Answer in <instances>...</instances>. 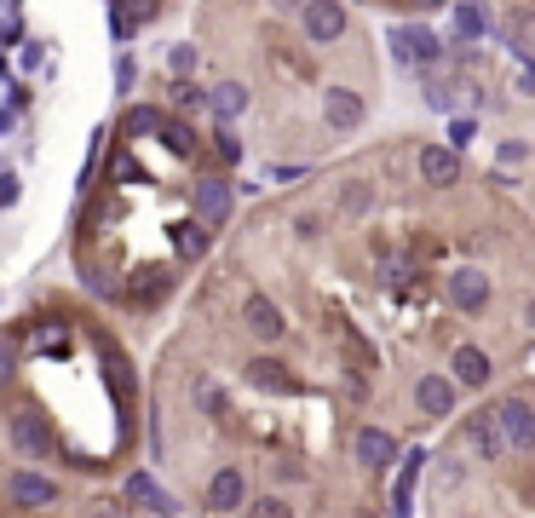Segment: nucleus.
Listing matches in <instances>:
<instances>
[{
	"label": "nucleus",
	"mask_w": 535,
	"mask_h": 518,
	"mask_svg": "<svg viewBox=\"0 0 535 518\" xmlns=\"http://www.w3.org/2000/svg\"><path fill=\"white\" fill-rule=\"evenodd\" d=\"M12 375V340H0V380Z\"/></svg>",
	"instance_id": "obj_33"
},
{
	"label": "nucleus",
	"mask_w": 535,
	"mask_h": 518,
	"mask_svg": "<svg viewBox=\"0 0 535 518\" xmlns=\"http://www.w3.org/2000/svg\"><path fill=\"white\" fill-rule=\"evenodd\" d=\"M167 231H173V248H179V259H202L208 254V225H202V219H179V225H167Z\"/></svg>",
	"instance_id": "obj_19"
},
{
	"label": "nucleus",
	"mask_w": 535,
	"mask_h": 518,
	"mask_svg": "<svg viewBox=\"0 0 535 518\" xmlns=\"http://www.w3.org/2000/svg\"><path fill=\"white\" fill-rule=\"evenodd\" d=\"M242 472L236 467H225V472H213V484H208V507L213 513H231V507H242Z\"/></svg>",
	"instance_id": "obj_18"
},
{
	"label": "nucleus",
	"mask_w": 535,
	"mask_h": 518,
	"mask_svg": "<svg viewBox=\"0 0 535 518\" xmlns=\"http://www.w3.org/2000/svg\"><path fill=\"white\" fill-rule=\"evenodd\" d=\"M150 18H156V0H121L116 12H110V29H116V41H127V35H139Z\"/></svg>",
	"instance_id": "obj_17"
},
{
	"label": "nucleus",
	"mask_w": 535,
	"mask_h": 518,
	"mask_svg": "<svg viewBox=\"0 0 535 518\" xmlns=\"http://www.w3.org/2000/svg\"><path fill=\"white\" fill-rule=\"evenodd\" d=\"M208 110L213 116H225V121H236L242 110H248V87H242V81H219V87L208 93Z\"/></svg>",
	"instance_id": "obj_21"
},
{
	"label": "nucleus",
	"mask_w": 535,
	"mask_h": 518,
	"mask_svg": "<svg viewBox=\"0 0 535 518\" xmlns=\"http://www.w3.org/2000/svg\"><path fill=\"white\" fill-rule=\"evenodd\" d=\"M173 70H179V75L196 70V47H173Z\"/></svg>",
	"instance_id": "obj_31"
},
{
	"label": "nucleus",
	"mask_w": 535,
	"mask_h": 518,
	"mask_svg": "<svg viewBox=\"0 0 535 518\" xmlns=\"http://www.w3.org/2000/svg\"><path fill=\"white\" fill-rule=\"evenodd\" d=\"M121 495L133 501V507H144V513H156V518H173L179 513V501L150 478V472H127V484H121Z\"/></svg>",
	"instance_id": "obj_4"
},
{
	"label": "nucleus",
	"mask_w": 535,
	"mask_h": 518,
	"mask_svg": "<svg viewBox=\"0 0 535 518\" xmlns=\"http://www.w3.org/2000/svg\"><path fill=\"white\" fill-rule=\"evenodd\" d=\"M340 208L363 213V208H369V185H346V190H340Z\"/></svg>",
	"instance_id": "obj_28"
},
{
	"label": "nucleus",
	"mask_w": 535,
	"mask_h": 518,
	"mask_svg": "<svg viewBox=\"0 0 535 518\" xmlns=\"http://www.w3.org/2000/svg\"><path fill=\"white\" fill-rule=\"evenodd\" d=\"M351 449H357V461H363V467H392V461H397V438H392V432H380V426H357Z\"/></svg>",
	"instance_id": "obj_12"
},
{
	"label": "nucleus",
	"mask_w": 535,
	"mask_h": 518,
	"mask_svg": "<svg viewBox=\"0 0 535 518\" xmlns=\"http://www.w3.org/2000/svg\"><path fill=\"white\" fill-rule=\"evenodd\" d=\"M420 461H426V455H409V461H403V478H397V495H392V513H397V518H409V495H415Z\"/></svg>",
	"instance_id": "obj_24"
},
{
	"label": "nucleus",
	"mask_w": 535,
	"mask_h": 518,
	"mask_svg": "<svg viewBox=\"0 0 535 518\" xmlns=\"http://www.w3.org/2000/svg\"><path fill=\"white\" fill-rule=\"evenodd\" d=\"M242 323L259 334V340H282L288 334V323H282V311H277V300H265V294H254L248 306H242Z\"/></svg>",
	"instance_id": "obj_14"
},
{
	"label": "nucleus",
	"mask_w": 535,
	"mask_h": 518,
	"mask_svg": "<svg viewBox=\"0 0 535 518\" xmlns=\"http://www.w3.org/2000/svg\"><path fill=\"white\" fill-rule=\"evenodd\" d=\"M282 12H305V0H277Z\"/></svg>",
	"instance_id": "obj_35"
},
{
	"label": "nucleus",
	"mask_w": 535,
	"mask_h": 518,
	"mask_svg": "<svg viewBox=\"0 0 535 518\" xmlns=\"http://www.w3.org/2000/svg\"><path fill=\"white\" fill-rule=\"evenodd\" d=\"M518 87H524V93H535V58L524 64V75H518Z\"/></svg>",
	"instance_id": "obj_34"
},
{
	"label": "nucleus",
	"mask_w": 535,
	"mask_h": 518,
	"mask_svg": "<svg viewBox=\"0 0 535 518\" xmlns=\"http://www.w3.org/2000/svg\"><path fill=\"white\" fill-rule=\"evenodd\" d=\"M392 58L403 64V70H415V64H438L443 41L426 24H403V29H392Z\"/></svg>",
	"instance_id": "obj_1"
},
{
	"label": "nucleus",
	"mask_w": 535,
	"mask_h": 518,
	"mask_svg": "<svg viewBox=\"0 0 535 518\" xmlns=\"http://www.w3.org/2000/svg\"><path fill=\"white\" fill-rule=\"evenodd\" d=\"M495 415H501V432H507L512 449H535V409H530V403H524V398H507Z\"/></svg>",
	"instance_id": "obj_10"
},
{
	"label": "nucleus",
	"mask_w": 535,
	"mask_h": 518,
	"mask_svg": "<svg viewBox=\"0 0 535 518\" xmlns=\"http://www.w3.org/2000/svg\"><path fill=\"white\" fill-rule=\"evenodd\" d=\"M213 150H219V162L225 167L242 162V139H236V133H213Z\"/></svg>",
	"instance_id": "obj_27"
},
{
	"label": "nucleus",
	"mask_w": 535,
	"mask_h": 518,
	"mask_svg": "<svg viewBox=\"0 0 535 518\" xmlns=\"http://www.w3.org/2000/svg\"><path fill=\"white\" fill-rule=\"evenodd\" d=\"M524 323H530V329H535V300H530V306H524Z\"/></svg>",
	"instance_id": "obj_36"
},
{
	"label": "nucleus",
	"mask_w": 535,
	"mask_h": 518,
	"mask_svg": "<svg viewBox=\"0 0 535 518\" xmlns=\"http://www.w3.org/2000/svg\"><path fill=\"white\" fill-rule=\"evenodd\" d=\"M231 208H236L231 179H202V185H196V219H202V225H225Z\"/></svg>",
	"instance_id": "obj_5"
},
{
	"label": "nucleus",
	"mask_w": 535,
	"mask_h": 518,
	"mask_svg": "<svg viewBox=\"0 0 535 518\" xmlns=\"http://www.w3.org/2000/svg\"><path fill=\"white\" fill-rule=\"evenodd\" d=\"M449 369H455V386H489V357L478 346H455Z\"/></svg>",
	"instance_id": "obj_16"
},
{
	"label": "nucleus",
	"mask_w": 535,
	"mask_h": 518,
	"mask_svg": "<svg viewBox=\"0 0 535 518\" xmlns=\"http://www.w3.org/2000/svg\"><path fill=\"white\" fill-rule=\"evenodd\" d=\"M420 185H432V190H449V185H461V150L449 144H426L420 150Z\"/></svg>",
	"instance_id": "obj_3"
},
{
	"label": "nucleus",
	"mask_w": 535,
	"mask_h": 518,
	"mask_svg": "<svg viewBox=\"0 0 535 518\" xmlns=\"http://www.w3.org/2000/svg\"><path fill=\"white\" fill-rule=\"evenodd\" d=\"M466 438H472V449H478L484 461H495V455L507 449V432H501V415H495V409H478V415L466 421Z\"/></svg>",
	"instance_id": "obj_13"
},
{
	"label": "nucleus",
	"mask_w": 535,
	"mask_h": 518,
	"mask_svg": "<svg viewBox=\"0 0 535 518\" xmlns=\"http://www.w3.org/2000/svg\"><path fill=\"white\" fill-rule=\"evenodd\" d=\"M64 346H70L64 323H41V329L29 334V352H64Z\"/></svg>",
	"instance_id": "obj_25"
},
{
	"label": "nucleus",
	"mask_w": 535,
	"mask_h": 518,
	"mask_svg": "<svg viewBox=\"0 0 535 518\" xmlns=\"http://www.w3.org/2000/svg\"><path fill=\"white\" fill-rule=\"evenodd\" d=\"M254 518H294V507H288L282 495H265V501L254 507Z\"/></svg>",
	"instance_id": "obj_29"
},
{
	"label": "nucleus",
	"mask_w": 535,
	"mask_h": 518,
	"mask_svg": "<svg viewBox=\"0 0 535 518\" xmlns=\"http://www.w3.org/2000/svg\"><path fill=\"white\" fill-rule=\"evenodd\" d=\"M409 6H443V0H409Z\"/></svg>",
	"instance_id": "obj_37"
},
{
	"label": "nucleus",
	"mask_w": 535,
	"mask_h": 518,
	"mask_svg": "<svg viewBox=\"0 0 535 518\" xmlns=\"http://www.w3.org/2000/svg\"><path fill=\"white\" fill-rule=\"evenodd\" d=\"M162 110H150V104H139V110H127V133H162Z\"/></svg>",
	"instance_id": "obj_26"
},
{
	"label": "nucleus",
	"mask_w": 535,
	"mask_h": 518,
	"mask_svg": "<svg viewBox=\"0 0 535 518\" xmlns=\"http://www.w3.org/2000/svg\"><path fill=\"white\" fill-rule=\"evenodd\" d=\"M415 409L426 415V421H443V415H455V380L420 375V386H415Z\"/></svg>",
	"instance_id": "obj_8"
},
{
	"label": "nucleus",
	"mask_w": 535,
	"mask_h": 518,
	"mask_svg": "<svg viewBox=\"0 0 535 518\" xmlns=\"http://www.w3.org/2000/svg\"><path fill=\"white\" fill-rule=\"evenodd\" d=\"M363 116H369L363 93H351V87H328V93H323V121L334 127V133H351Z\"/></svg>",
	"instance_id": "obj_6"
},
{
	"label": "nucleus",
	"mask_w": 535,
	"mask_h": 518,
	"mask_svg": "<svg viewBox=\"0 0 535 518\" xmlns=\"http://www.w3.org/2000/svg\"><path fill=\"white\" fill-rule=\"evenodd\" d=\"M501 41H507L518 58H535V12H512L501 24Z\"/></svg>",
	"instance_id": "obj_20"
},
{
	"label": "nucleus",
	"mask_w": 535,
	"mask_h": 518,
	"mask_svg": "<svg viewBox=\"0 0 535 518\" xmlns=\"http://www.w3.org/2000/svg\"><path fill=\"white\" fill-rule=\"evenodd\" d=\"M12 444L24 449V455H52V426H47V415H35V409H24L18 421H12Z\"/></svg>",
	"instance_id": "obj_11"
},
{
	"label": "nucleus",
	"mask_w": 535,
	"mask_h": 518,
	"mask_svg": "<svg viewBox=\"0 0 535 518\" xmlns=\"http://www.w3.org/2000/svg\"><path fill=\"white\" fill-rule=\"evenodd\" d=\"M449 306L455 311H484L489 306V277L478 265H461V271L449 277Z\"/></svg>",
	"instance_id": "obj_7"
},
{
	"label": "nucleus",
	"mask_w": 535,
	"mask_h": 518,
	"mask_svg": "<svg viewBox=\"0 0 535 518\" xmlns=\"http://www.w3.org/2000/svg\"><path fill=\"white\" fill-rule=\"evenodd\" d=\"M12 501H18V507H52V501H58V484L24 467V472H12Z\"/></svg>",
	"instance_id": "obj_15"
},
{
	"label": "nucleus",
	"mask_w": 535,
	"mask_h": 518,
	"mask_svg": "<svg viewBox=\"0 0 535 518\" xmlns=\"http://www.w3.org/2000/svg\"><path fill=\"white\" fill-rule=\"evenodd\" d=\"M484 29H489L484 6H478V0H455V35H461V41H478Z\"/></svg>",
	"instance_id": "obj_22"
},
{
	"label": "nucleus",
	"mask_w": 535,
	"mask_h": 518,
	"mask_svg": "<svg viewBox=\"0 0 535 518\" xmlns=\"http://www.w3.org/2000/svg\"><path fill=\"white\" fill-rule=\"evenodd\" d=\"M18 202V173H0V208H12Z\"/></svg>",
	"instance_id": "obj_30"
},
{
	"label": "nucleus",
	"mask_w": 535,
	"mask_h": 518,
	"mask_svg": "<svg viewBox=\"0 0 535 518\" xmlns=\"http://www.w3.org/2000/svg\"><path fill=\"white\" fill-rule=\"evenodd\" d=\"M156 139H162L173 156H196V133H190V121H179V116H167Z\"/></svg>",
	"instance_id": "obj_23"
},
{
	"label": "nucleus",
	"mask_w": 535,
	"mask_h": 518,
	"mask_svg": "<svg viewBox=\"0 0 535 518\" xmlns=\"http://www.w3.org/2000/svg\"><path fill=\"white\" fill-rule=\"evenodd\" d=\"M173 98H179V104H202V93H196L190 81H179V87H173Z\"/></svg>",
	"instance_id": "obj_32"
},
{
	"label": "nucleus",
	"mask_w": 535,
	"mask_h": 518,
	"mask_svg": "<svg viewBox=\"0 0 535 518\" xmlns=\"http://www.w3.org/2000/svg\"><path fill=\"white\" fill-rule=\"evenodd\" d=\"M300 24H305V41H311V47H328V41L346 35V6H340V0H305Z\"/></svg>",
	"instance_id": "obj_2"
},
{
	"label": "nucleus",
	"mask_w": 535,
	"mask_h": 518,
	"mask_svg": "<svg viewBox=\"0 0 535 518\" xmlns=\"http://www.w3.org/2000/svg\"><path fill=\"white\" fill-rule=\"evenodd\" d=\"M242 375H248V386H259V392H277V398H294V392H300V380L288 375V363H277V357H254Z\"/></svg>",
	"instance_id": "obj_9"
}]
</instances>
